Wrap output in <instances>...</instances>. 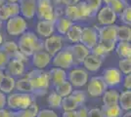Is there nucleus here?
I'll list each match as a JSON object with an SVG mask.
<instances>
[{
  "mask_svg": "<svg viewBox=\"0 0 131 117\" xmlns=\"http://www.w3.org/2000/svg\"><path fill=\"white\" fill-rule=\"evenodd\" d=\"M26 77L29 80L34 96H44L47 94L51 82L49 72L44 69H32L27 72Z\"/></svg>",
  "mask_w": 131,
  "mask_h": 117,
  "instance_id": "nucleus-1",
  "label": "nucleus"
},
{
  "mask_svg": "<svg viewBox=\"0 0 131 117\" xmlns=\"http://www.w3.org/2000/svg\"><path fill=\"white\" fill-rule=\"evenodd\" d=\"M17 44L20 51L27 57H31L35 52L43 50V42L32 31L23 33Z\"/></svg>",
  "mask_w": 131,
  "mask_h": 117,
  "instance_id": "nucleus-2",
  "label": "nucleus"
},
{
  "mask_svg": "<svg viewBox=\"0 0 131 117\" xmlns=\"http://www.w3.org/2000/svg\"><path fill=\"white\" fill-rule=\"evenodd\" d=\"M35 101H36V99L33 94L11 93L7 96L6 106H8L9 109L17 111V110L26 109Z\"/></svg>",
  "mask_w": 131,
  "mask_h": 117,
  "instance_id": "nucleus-3",
  "label": "nucleus"
},
{
  "mask_svg": "<svg viewBox=\"0 0 131 117\" xmlns=\"http://www.w3.org/2000/svg\"><path fill=\"white\" fill-rule=\"evenodd\" d=\"M52 63L56 67H59L62 69H70L74 66L73 62V57L70 49V46L63 47L55 56L52 57Z\"/></svg>",
  "mask_w": 131,
  "mask_h": 117,
  "instance_id": "nucleus-4",
  "label": "nucleus"
},
{
  "mask_svg": "<svg viewBox=\"0 0 131 117\" xmlns=\"http://www.w3.org/2000/svg\"><path fill=\"white\" fill-rule=\"evenodd\" d=\"M39 21H47L54 22L57 18L55 15V9L51 0H36V14Z\"/></svg>",
  "mask_w": 131,
  "mask_h": 117,
  "instance_id": "nucleus-5",
  "label": "nucleus"
},
{
  "mask_svg": "<svg viewBox=\"0 0 131 117\" xmlns=\"http://www.w3.org/2000/svg\"><path fill=\"white\" fill-rule=\"evenodd\" d=\"M27 29V21L20 15L16 17H12L6 21V31L9 35L20 36L23 33H25Z\"/></svg>",
  "mask_w": 131,
  "mask_h": 117,
  "instance_id": "nucleus-6",
  "label": "nucleus"
},
{
  "mask_svg": "<svg viewBox=\"0 0 131 117\" xmlns=\"http://www.w3.org/2000/svg\"><path fill=\"white\" fill-rule=\"evenodd\" d=\"M67 80L72 85V87L81 88L87 84L89 80L88 71L81 67H74L67 73Z\"/></svg>",
  "mask_w": 131,
  "mask_h": 117,
  "instance_id": "nucleus-7",
  "label": "nucleus"
},
{
  "mask_svg": "<svg viewBox=\"0 0 131 117\" xmlns=\"http://www.w3.org/2000/svg\"><path fill=\"white\" fill-rule=\"evenodd\" d=\"M87 93L91 98L102 97L104 92L108 89L102 76H93L87 82Z\"/></svg>",
  "mask_w": 131,
  "mask_h": 117,
  "instance_id": "nucleus-8",
  "label": "nucleus"
},
{
  "mask_svg": "<svg viewBox=\"0 0 131 117\" xmlns=\"http://www.w3.org/2000/svg\"><path fill=\"white\" fill-rule=\"evenodd\" d=\"M102 78L108 88H115L122 82L123 74L116 67H109L104 69Z\"/></svg>",
  "mask_w": 131,
  "mask_h": 117,
  "instance_id": "nucleus-9",
  "label": "nucleus"
},
{
  "mask_svg": "<svg viewBox=\"0 0 131 117\" xmlns=\"http://www.w3.org/2000/svg\"><path fill=\"white\" fill-rule=\"evenodd\" d=\"M64 47V38L62 35H51L43 42L44 51H46L51 57L55 56Z\"/></svg>",
  "mask_w": 131,
  "mask_h": 117,
  "instance_id": "nucleus-10",
  "label": "nucleus"
},
{
  "mask_svg": "<svg viewBox=\"0 0 131 117\" xmlns=\"http://www.w3.org/2000/svg\"><path fill=\"white\" fill-rule=\"evenodd\" d=\"M97 21L101 25L115 24L117 21V15L108 5L102 6L97 12Z\"/></svg>",
  "mask_w": 131,
  "mask_h": 117,
  "instance_id": "nucleus-11",
  "label": "nucleus"
},
{
  "mask_svg": "<svg viewBox=\"0 0 131 117\" xmlns=\"http://www.w3.org/2000/svg\"><path fill=\"white\" fill-rule=\"evenodd\" d=\"M0 49L2 51H4L10 59H17V60H20V61H24V62H26L27 61V57L25 56L20 51L19 47H18V44L15 41L8 40V41L3 42L1 47H0Z\"/></svg>",
  "mask_w": 131,
  "mask_h": 117,
  "instance_id": "nucleus-12",
  "label": "nucleus"
},
{
  "mask_svg": "<svg viewBox=\"0 0 131 117\" xmlns=\"http://www.w3.org/2000/svg\"><path fill=\"white\" fill-rule=\"evenodd\" d=\"M98 33L97 30L94 28H82L81 37H80V42L85 47H87L89 50H91L93 47H95L98 43Z\"/></svg>",
  "mask_w": 131,
  "mask_h": 117,
  "instance_id": "nucleus-13",
  "label": "nucleus"
},
{
  "mask_svg": "<svg viewBox=\"0 0 131 117\" xmlns=\"http://www.w3.org/2000/svg\"><path fill=\"white\" fill-rule=\"evenodd\" d=\"M93 28L97 30L99 39L111 40V41L117 42V37H116L117 25L111 24V25H102V27H99V28L97 25H94Z\"/></svg>",
  "mask_w": 131,
  "mask_h": 117,
  "instance_id": "nucleus-14",
  "label": "nucleus"
},
{
  "mask_svg": "<svg viewBox=\"0 0 131 117\" xmlns=\"http://www.w3.org/2000/svg\"><path fill=\"white\" fill-rule=\"evenodd\" d=\"M20 14L24 19L30 20L36 14V0H19Z\"/></svg>",
  "mask_w": 131,
  "mask_h": 117,
  "instance_id": "nucleus-15",
  "label": "nucleus"
},
{
  "mask_svg": "<svg viewBox=\"0 0 131 117\" xmlns=\"http://www.w3.org/2000/svg\"><path fill=\"white\" fill-rule=\"evenodd\" d=\"M6 74L11 75L13 77H20L25 74L26 67L25 62L17 59H10L9 62L5 67Z\"/></svg>",
  "mask_w": 131,
  "mask_h": 117,
  "instance_id": "nucleus-16",
  "label": "nucleus"
},
{
  "mask_svg": "<svg viewBox=\"0 0 131 117\" xmlns=\"http://www.w3.org/2000/svg\"><path fill=\"white\" fill-rule=\"evenodd\" d=\"M70 49H71L72 57H73L74 66L81 64L84 59L90 54V50L81 43H75V44L71 45Z\"/></svg>",
  "mask_w": 131,
  "mask_h": 117,
  "instance_id": "nucleus-17",
  "label": "nucleus"
},
{
  "mask_svg": "<svg viewBox=\"0 0 131 117\" xmlns=\"http://www.w3.org/2000/svg\"><path fill=\"white\" fill-rule=\"evenodd\" d=\"M31 61L36 69H44L51 63L52 57L46 51L41 50L35 52L31 56Z\"/></svg>",
  "mask_w": 131,
  "mask_h": 117,
  "instance_id": "nucleus-18",
  "label": "nucleus"
},
{
  "mask_svg": "<svg viewBox=\"0 0 131 117\" xmlns=\"http://www.w3.org/2000/svg\"><path fill=\"white\" fill-rule=\"evenodd\" d=\"M82 64L84 67V69L90 71V72H96L101 68L102 64H103V60L100 59L98 57L94 56L93 54H89L84 61H82Z\"/></svg>",
  "mask_w": 131,
  "mask_h": 117,
  "instance_id": "nucleus-19",
  "label": "nucleus"
},
{
  "mask_svg": "<svg viewBox=\"0 0 131 117\" xmlns=\"http://www.w3.org/2000/svg\"><path fill=\"white\" fill-rule=\"evenodd\" d=\"M36 31H37V34L41 37H44V38L49 37L54 34V22H47V21H38L36 24Z\"/></svg>",
  "mask_w": 131,
  "mask_h": 117,
  "instance_id": "nucleus-20",
  "label": "nucleus"
},
{
  "mask_svg": "<svg viewBox=\"0 0 131 117\" xmlns=\"http://www.w3.org/2000/svg\"><path fill=\"white\" fill-rule=\"evenodd\" d=\"M48 72H49L50 82L54 85V87L58 86L59 84L63 83L64 81L67 80V72L65 69L54 67Z\"/></svg>",
  "mask_w": 131,
  "mask_h": 117,
  "instance_id": "nucleus-21",
  "label": "nucleus"
},
{
  "mask_svg": "<svg viewBox=\"0 0 131 117\" xmlns=\"http://www.w3.org/2000/svg\"><path fill=\"white\" fill-rule=\"evenodd\" d=\"M15 86H16L15 77L5 73L0 81V91L5 95H9L15 90Z\"/></svg>",
  "mask_w": 131,
  "mask_h": 117,
  "instance_id": "nucleus-22",
  "label": "nucleus"
},
{
  "mask_svg": "<svg viewBox=\"0 0 131 117\" xmlns=\"http://www.w3.org/2000/svg\"><path fill=\"white\" fill-rule=\"evenodd\" d=\"M115 53L119 59H131V44L130 42L117 41L115 45Z\"/></svg>",
  "mask_w": 131,
  "mask_h": 117,
  "instance_id": "nucleus-23",
  "label": "nucleus"
},
{
  "mask_svg": "<svg viewBox=\"0 0 131 117\" xmlns=\"http://www.w3.org/2000/svg\"><path fill=\"white\" fill-rule=\"evenodd\" d=\"M118 97L119 93L114 88L107 89L102 95V101L105 106H112V105H117L118 103Z\"/></svg>",
  "mask_w": 131,
  "mask_h": 117,
  "instance_id": "nucleus-24",
  "label": "nucleus"
},
{
  "mask_svg": "<svg viewBox=\"0 0 131 117\" xmlns=\"http://www.w3.org/2000/svg\"><path fill=\"white\" fill-rule=\"evenodd\" d=\"M74 22H71V20H69L68 18L64 17H59L57 18L56 22H55V29L58 31V33L60 35H66V33L68 32V30L70 29L71 25L73 24Z\"/></svg>",
  "mask_w": 131,
  "mask_h": 117,
  "instance_id": "nucleus-25",
  "label": "nucleus"
},
{
  "mask_svg": "<svg viewBox=\"0 0 131 117\" xmlns=\"http://www.w3.org/2000/svg\"><path fill=\"white\" fill-rule=\"evenodd\" d=\"M81 32H82V28L79 24H75L73 23L71 25L70 29L68 30V32L66 33V36L68 40L75 44V43H79L80 42V37H81Z\"/></svg>",
  "mask_w": 131,
  "mask_h": 117,
  "instance_id": "nucleus-26",
  "label": "nucleus"
},
{
  "mask_svg": "<svg viewBox=\"0 0 131 117\" xmlns=\"http://www.w3.org/2000/svg\"><path fill=\"white\" fill-rule=\"evenodd\" d=\"M39 109V106L37 102H33L30 106H28L26 109L23 110H17V111L12 112V115L15 117H35L37 115Z\"/></svg>",
  "mask_w": 131,
  "mask_h": 117,
  "instance_id": "nucleus-27",
  "label": "nucleus"
},
{
  "mask_svg": "<svg viewBox=\"0 0 131 117\" xmlns=\"http://www.w3.org/2000/svg\"><path fill=\"white\" fill-rule=\"evenodd\" d=\"M101 111L103 117H122V109L117 105L112 106H105L103 105L101 107Z\"/></svg>",
  "mask_w": 131,
  "mask_h": 117,
  "instance_id": "nucleus-28",
  "label": "nucleus"
},
{
  "mask_svg": "<svg viewBox=\"0 0 131 117\" xmlns=\"http://www.w3.org/2000/svg\"><path fill=\"white\" fill-rule=\"evenodd\" d=\"M118 106L122 110L129 111L131 109V91L124 90L123 92L119 93L118 97Z\"/></svg>",
  "mask_w": 131,
  "mask_h": 117,
  "instance_id": "nucleus-29",
  "label": "nucleus"
},
{
  "mask_svg": "<svg viewBox=\"0 0 131 117\" xmlns=\"http://www.w3.org/2000/svg\"><path fill=\"white\" fill-rule=\"evenodd\" d=\"M15 89L19 93H26V94H32V87L29 80L27 77H23L16 80Z\"/></svg>",
  "mask_w": 131,
  "mask_h": 117,
  "instance_id": "nucleus-30",
  "label": "nucleus"
},
{
  "mask_svg": "<svg viewBox=\"0 0 131 117\" xmlns=\"http://www.w3.org/2000/svg\"><path fill=\"white\" fill-rule=\"evenodd\" d=\"M77 10H78V13H79V16H80V21L81 20H86L88 18H91L95 16V14L90 9V7L87 5V3L85 1H83V0H80L77 3Z\"/></svg>",
  "mask_w": 131,
  "mask_h": 117,
  "instance_id": "nucleus-31",
  "label": "nucleus"
},
{
  "mask_svg": "<svg viewBox=\"0 0 131 117\" xmlns=\"http://www.w3.org/2000/svg\"><path fill=\"white\" fill-rule=\"evenodd\" d=\"M117 41H125L130 42L131 40V28L129 25L120 24L117 25V32H116Z\"/></svg>",
  "mask_w": 131,
  "mask_h": 117,
  "instance_id": "nucleus-32",
  "label": "nucleus"
},
{
  "mask_svg": "<svg viewBox=\"0 0 131 117\" xmlns=\"http://www.w3.org/2000/svg\"><path fill=\"white\" fill-rule=\"evenodd\" d=\"M72 91H73V87H72V85L68 80H66L63 83L59 84L58 86L55 87V92L58 95H60L62 98L70 96Z\"/></svg>",
  "mask_w": 131,
  "mask_h": 117,
  "instance_id": "nucleus-33",
  "label": "nucleus"
},
{
  "mask_svg": "<svg viewBox=\"0 0 131 117\" xmlns=\"http://www.w3.org/2000/svg\"><path fill=\"white\" fill-rule=\"evenodd\" d=\"M78 107H79V106L77 105V102L71 95L63 98L61 108L64 111H73V110H77Z\"/></svg>",
  "mask_w": 131,
  "mask_h": 117,
  "instance_id": "nucleus-34",
  "label": "nucleus"
},
{
  "mask_svg": "<svg viewBox=\"0 0 131 117\" xmlns=\"http://www.w3.org/2000/svg\"><path fill=\"white\" fill-rule=\"evenodd\" d=\"M64 15L66 18H68L69 20H71V22H73L80 21V16H79L77 5L66 6L65 10H64Z\"/></svg>",
  "mask_w": 131,
  "mask_h": 117,
  "instance_id": "nucleus-35",
  "label": "nucleus"
},
{
  "mask_svg": "<svg viewBox=\"0 0 131 117\" xmlns=\"http://www.w3.org/2000/svg\"><path fill=\"white\" fill-rule=\"evenodd\" d=\"M62 100H63V98L54 91L48 95L47 102H48L49 107H51V108H61Z\"/></svg>",
  "mask_w": 131,
  "mask_h": 117,
  "instance_id": "nucleus-36",
  "label": "nucleus"
},
{
  "mask_svg": "<svg viewBox=\"0 0 131 117\" xmlns=\"http://www.w3.org/2000/svg\"><path fill=\"white\" fill-rule=\"evenodd\" d=\"M108 6L112 8V10L115 12L116 15H118L129 5H128L127 0H113Z\"/></svg>",
  "mask_w": 131,
  "mask_h": 117,
  "instance_id": "nucleus-37",
  "label": "nucleus"
},
{
  "mask_svg": "<svg viewBox=\"0 0 131 117\" xmlns=\"http://www.w3.org/2000/svg\"><path fill=\"white\" fill-rule=\"evenodd\" d=\"M97 45H99L109 55L111 52H113V51L115 50L116 42L115 41H111V40H102V39H99Z\"/></svg>",
  "mask_w": 131,
  "mask_h": 117,
  "instance_id": "nucleus-38",
  "label": "nucleus"
},
{
  "mask_svg": "<svg viewBox=\"0 0 131 117\" xmlns=\"http://www.w3.org/2000/svg\"><path fill=\"white\" fill-rule=\"evenodd\" d=\"M118 69L124 75L131 74V59H120L118 61Z\"/></svg>",
  "mask_w": 131,
  "mask_h": 117,
  "instance_id": "nucleus-39",
  "label": "nucleus"
},
{
  "mask_svg": "<svg viewBox=\"0 0 131 117\" xmlns=\"http://www.w3.org/2000/svg\"><path fill=\"white\" fill-rule=\"evenodd\" d=\"M71 96L74 99V100L77 101V105L79 106H84V103L86 101V99H87V96L85 94V92L80 91V90H73L71 92Z\"/></svg>",
  "mask_w": 131,
  "mask_h": 117,
  "instance_id": "nucleus-40",
  "label": "nucleus"
},
{
  "mask_svg": "<svg viewBox=\"0 0 131 117\" xmlns=\"http://www.w3.org/2000/svg\"><path fill=\"white\" fill-rule=\"evenodd\" d=\"M117 18H119V20L123 24L129 25L131 24V7L127 6L123 11L121 12L120 14L117 15Z\"/></svg>",
  "mask_w": 131,
  "mask_h": 117,
  "instance_id": "nucleus-41",
  "label": "nucleus"
},
{
  "mask_svg": "<svg viewBox=\"0 0 131 117\" xmlns=\"http://www.w3.org/2000/svg\"><path fill=\"white\" fill-rule=\"evenodd\" d=\"M6 8L9 12L10 18L20 15V6L18 2H6Z\"/></svg>",
  "mask_w": 131,
  "mask_h": 117,
  "instance_id": "nucleus-42",
  "label": "nucleus"
},
{
  "mask_svg": "<svg viewBox=\"0 0 131 117\" xmlns=\"http://www.w3.org/2000/svg\"><path fill=\"white\" fill-rule=\"evenodd\" d=\"M83 1L87 3V5L90 7V9L95 15L97 14V12L99 11V9L102 7V4H103V0H83Z\"/></svg>",
  "mask_w": 131,
  "mask_h": 117,
  "instance_id": "nucleus-43",
  "label": "nucleus"
},
{
  "mask_svg": "<svg viewBox=\"0 0 131 117\" xmlns=\"http://www.w3.org/2000/svg\"><path fill=\"white\" fill-rule=\"evenodd\" d=\"M90 53L91 54H93L94 56L98 57V58H100V59H102V60H104L106 57L108 56V54L105 52L99 45H96L95 47H93L92 49L90 50Z\"/></svg>",
  "mask_w": 131,
  "mask_h": 117,
  "instance_id": "nucleus-44",
  "label": "nucleus"
},
{
  "mask_svg": "<svg viewBox=\"0 0 131 117\" xmlns=\"http://www.w3.org/2000/svg\"><path fill=\"white\" fill-rule=\"evenodd\" d=\"M9 61H10V58L7 56V54L4 51H2L0 49V69L4 70L7 63L9 62Z\"/></svg>",
  "mask_w": 131,
  "mask_h": 117,
  "instance_id": "nucleus-45",
  "label": "nucleus"
},
{
  "mask_svg": "<svg viewBox=\"0 0 131 117\" xmlns=\"http://www.w3.org/2000/svg\"><path fill=\"white\" fill-rule=\"evenodd\" d=\"M35 117H58V114L52 109H41Z\"/></svg>",
  "mask_w": 131,
  "mask_h": 117,
  "instance_id": "nucleus-46",
  "label": "nucleus"
},
{
  "mask_svg": "<svg viewBox=\"0 0 131 117\" xmlns=\"http://www.w3.org/2000/svg\"><path fill=\"white\" fill-rule=\"evenodd\" d=\"M5 4L0 7V21H2V22L3 21H7L8 19H10V15H9V12H8L7 8H6Z\"/></svg>",
  "mask_w": 131,
  "mask_h": 117,
  "instance_id": "nucleus-47",
  "label": "nucleus"
},
{
  "mask_svg": "<svg viewBox=\"0 0 131 117\" xmlns=\"http://www.w3.org/2000/svg\"><path fill=\"white\" fill-rule=\"evenodd\" d=\"M88 111L89 109L85 106H79L77 109V117H88Z\"/></svg>",
  "mask_w": 131,
  "mask_h": 117,
  "instance_id": "nucleus-48",
  "label": "nucleus"
},
{
  "mask_svg": "<svg viewBox=\"0 0 131 117\" xmlns=\"http://www.w3.org/2000/svg\"><path fill=\"white\" fill-rule=\"evenodd\" d=\"M88 117H103L101 108L99 107H94L88 111Z\"/></svg>",
  "mask_w": 131,
  "mask_h": 117,
  "instance_id": "nucleus-49",
  "label": "nucleus"
},
{
  "mask_svg": "<svg viewBox=\"0 0 131 117\" xmlns=\"http://www.w3.org/2000/svg\"><path fill=\"white\" fill-rule=\"evenodd\" d=\"M123 87L125 90H130L131 89V74H127L125 75L123 79Z\"/></svg>",
  "mask_w": 131,
  "mask_h": 117,
  "instance_id": "nucleus-50",
  "label": "nucleus"
},
{
  "mask_svg": "<svg viewBox=\"0 0 131 117\" xmlns=\"http://www.w3.org/2000/svg\"><path fill=\"white\" fill-rule=\"evenodd\" d=\"M6 100H7V96H6L4 93H2V92L0 91V109L5 108Z\"/></svg>",
  "mask_w": 131,
  "mask_h": 117,
  "instance_id": "nucleus-51",
  "label": "nucleus"
},
{
  "mask_svg": "<svg viewBox=\"0 0 131 117\" xmlns=\"http://www.w3.org/2000/svg\"><path fill=\"white\" fill-rule=\"evenodd\" d=\"M80 0H62V4L65 6H71L77 5Z\"/></svg>",
  "mask_w": 131,
  "mask_h": 117,
  "instance_id": "nucleus-52",
  "label": "nucleus"
},
{
  "mask_svg": "<svg viewBox=\"0 0 131 117\" xmlns=\"http://www.w3.org/2000/svg\"><path fill=\"white\" fill-rule=\"evenodd\" d=\"M0 117H12V112L9 109L2 108L0 109Z\"/></svg>",
  "mask_w": 131,
  "mask_h": 117,
  "instance_id": "nucleus-53",
  "label": "nucleus"
},
{
  "mask_svg": "<svg viewBox=\"0 0 131 117\" xmlns=\"http://www.w3.org/2000/svg\"><path fill=\"white\" fill-rule=\"evenodd\" d=\"M62 117H77V110H73V111H64Z\"/></svg>",
  "mask_w": 131,
  "mask_h": 117,
  "instance_id": "nucleus-54",
  "label": "nucleus"
},
{
  "mask_svg": "<svg viewBox=\"0 0 131 117\" xmlns=\"http://www.w3.org/2000/svg\"><path fill=\"white\" fill-rule=\"evenodd\" d=\"M53 3L56 5H63L62 4V0H53Z\"/></svg>",
  "mask_w": 131,
  "mask_h": 117,
  "instance_id": "nucleus-55",
  "label": "nucleus"
},
{
  "mask_svg": "<svg viewBox=\"0 0 131 117\" xmlns=\"http://www.w3.org/2000/svg\"><path fill=\"white\" fill-rule=\"evenodd\" d=\"M122 117H131V112L130 110L129 111H126L124 114H122Z\"/></svg>",
  "mask_w": 131,
  "mask_h": 117,
  "instance_id": "nucleus-56",
  "label": "nucleus"
},
{
  "mask_svg": "<svg viewBox=\"0 0 131 117\" xmlns=\"http://www.w3.org/2000/svg\"><path fill=\"white\" fill-rule=\"evenodd\" d=\"M2 43H3V35H2V33L0 32V47H1Z\"/></svg>",
  "mask_w": 131,
  "mask_h": 117,
  "instance_id": "nucleus-57",
  "label": "nucleus"
},
{
  "mask_svg": "<svg viewBox=\"0 0 131 117\" xmlns=\"http://www.w3.org/2000/svg\"><path fill=\"white\" fill-rule=\"evenodd\" d=\"M3 75H4V71L2 69H0V81H1V79L3 77Z\"/></svg>",
  "mask_w": 131,
  "mask_h": 117,
  "instance_id": "nucleus-58",
  "label": "nucleus"
},
{
  "mask_svg": "<svg viewBox=\"0 0 131 117\" xmlns=\"http://www.w3.org/2000/svg\"><path fill=\"white\" fill-rule=\"evenodd\" d=\"M112 1H113V0H103V2H104V3H106V5H109Z\"/></svg>",
  "mask_w": 131,
  "mask_h": 117,
  "instance_id": "nucleus-59",
  "label": "nucleus"
},
{
  "mask_svg": "<svg viewBox=\"0 0 131 117\" xmlns=\"http://www.w3.org/2000/svg\"><path fill=\"white\" fill-rule=\"evenodd\" d=\"M6 2H7L6 0H0V7H1V6L4 5V4H5Z\"/></svg>",
  "mask_w": 131,
  "mask_h": 117,
  "instance_id": "nucleus-60",
  "label": "nucleus"
},
{
  "mask_svg": "<svg viewBox=\"0 0 131 117\" xmlns=\"http://www.w3.org/2000/svg\"><path fill=\"white\" fill-rule=\"evenodd\" d=\"M7 2H19V0H6Z\"/></svg>",
  "mask_w": 131,
  "mask_h": 117,
  "instance_id": "nucleus-61",
  "label": "nucleus"
},
{
  "mask_svg": "<svg viewBox=\"0 0 131 117\" xmlns=\"http://www.w3.org/2000/svg\"><path fill=\"white\" fill-rule=\"evenodd\" d=\"M2 28V21H0V29Z\"/></svg>",
  "mask_w": 131,
  "mask_h": 117,
  "instance_id": "nucleus-62",
  "label": "nucleus"
},
{
  "mask_svg": "<svg viewBox=\"0 0 131 117\" xmlns=\"http://www.w3.org/2000/svg\"><path fill=\"white\" fill-rule=\"evenodd\" d=\"M12 117H15V116H13V115H12Z\"/></svg>",
  "mask_w": 131,
  "mask_h": 117,
  "instance_id": "nucleus-63",
  "label": "nucleus"
}]
</instances>
